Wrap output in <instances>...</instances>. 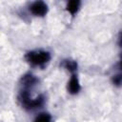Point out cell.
Returning <instances> with one entry per match:
<instances>
[{"mask_svg":"<svg viewBox=\"0 0 122 122\" xmlns=\"http://www.w3.org/2000/svg\"><path fill=\"white\" fill-rule=\"evenodd\" d=\"M50 58H51L50 53L48 51H30V52L27 53V55H26L27 61L30 62V64L36 65V66H40V65L47 63L50 60Z\"/></svg>","mask_w":122,"mask_h":122,"instance_id":"cell-1","label":"cell"},{"mask_svg":"<svg viewBox=\"0 0 122 122\" xmlns=\"http://www.w3.org/2000/svg\"><path fill=\"white\" fill-rule=\"evenodd\" d=\"M20 101L22 102V105L27 109H33L36 107H40L43 104V97L39 96L35 99H31L30 97V94L27 91H24L20 94Z\"/></svg>","mask_w":122,"mask_h":122,"instance_id":"cell-2","label":"cell"},{"mask_svg":"<svg viewBox=\"0 0 122 122\" xmlns=\"http://www.w3.org/2000/svg\"><path fill=\"white\" fill-rule=\"evenodd\" d=\"M30 11L36 15V16H43L47 13V10H48V7L47 5L44 3V2H41V1H37V2H34L30 8Z\"/></svg>","mask_w":122,"mask_h":122,"instance_id":"cell-3","label":"cell"},{"mask_svg":"<svg viewBox=\"0 0 122 122\" xmlns=\"http://www.w3.org/2000/svg\"><path fill=\"white\" fill-rule=\"evenodd\" d=\"M68 90L72 94L77 93L79 92L80 86H79V82H78V79H77L75 74H72V76H71V78L69 82V85H68Z\"/></svg>","mask_w":122,"mask_h":122,"instance_id":"cell-4","label":"cell"},{"mask_svg":"<svg viewBox=\"0 0 122 122\" xmlns=\"http://www.w3.org/2000/svg\"><path fill=\"white\" fill-rule=\"evenodd\" d=\"M36 82V78L31 75V74H28V75H25L23 78H22V83L25 87H30L32 85H34Z\"/></svg>","mask_w":122,"mask_h":122,"instance_id":"cell-5","label":"cell"},{"mask_svg":"<svg viewBox=\"0 0 122 122\" xmlns=\"http://www.w3.org/2000/svg\"><path fill=\"white\" fill-rule=\"evenodd\" d=\"M79 5H80V2L79 1H76V0H73V1H71L68 3L67 5V10L71 13V14H74L78 8H79Z\"/></svg>","mask_w":122,"mask_h":122,"instance_id":"cell-6","label":"cell"},{"mask_svg":"<svg viewBox=\"0 0 122 122\" xmlns=\"http://www.w3.org/2000/svg\"><path fill=\"white\" fill-rule=\"evenodd\" d=\"M63 65L70 71H74L77 68V64L75 63V61H72V60H66Z\"/></svg>","mask_w":122,"mask_h":122,"instance_id":"cell-7","label":"cell"},{"mask_svg":"<svg viewBox=\"0 0 122 122\" xmlns=\"http://www.w3.org/2000/svg\"><path fill=\"white\" fill-rule=\"evenodd\" d=\"M51 115L49 113H41L40 115H38L34 122H51Z\"/></svg>","mask_w":122,"mask_h":122,"instance_id":"cell-8","label":"cell"},{"mask_svg":"<svg viewBox=\"0 0 122 122\" xmlns=\"http://www.w3.org/2000/svg\"><path fill=\"white\" fill-rule=\"evenodd\" d=\"M113 82H114V84L119 85L120 82H121V76H120V75H116V76H114V78H113Z\"/></svg>","mask_w":122,"mask_h":122,"instance_id":"cell-9","label":"cell"}]
</instances>
